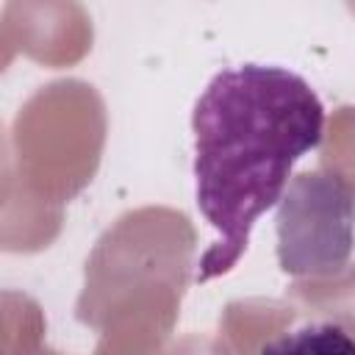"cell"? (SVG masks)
Returning <instances> with one entry per match:
<instances>
[{
	"label": "cell",
	"mask_w": 355,
	"mask_h": 355,
	"mask_svg": "<svg viewBox=\"0 0 355 355\" xmlns=\"http://www.w3.org/2000/svg\"><path fill=\"white\" fill-rule=\"evenodd\" d=\"M197 205L216 230L197 280L227 275L247 252L252 225L288 186L291 166L324 136L316 92L280 67L219 72L194 105Z\"/></svg>",
	"instance_id": "cell-1"
},
{
	"label": "cell",
	"mask_w": 355,
	"mask_h": 355,
	"mask_svg": "<svg viewBox=\"0 0 355 355\" xmlns=\"http://www.w3.org/2000/svg\"><path fill=\"white\" fill-rule=\"evenodd\" d=\"M197 233L183 211L144 205L122 214L86 261L78 322L103 338L97 352H150L169 338L191 277Z\"/></svg>",
	"instance_id": "cell-2"
},
{
	"label": "cell",
	"mask_w": 355,
	"mask_h": 355,
	"mask_svg": "<svg viewBox=\"0 0 355 355\" xmlns=\"http://www.w3.org/2000/svg\"><path fill=\"white\" fill-rule=\"evenodd\" d=\"M105 105L86 80L42 86L19 108L6 153V178L19 180V250L47 247L61 227V208L80 194L103 155Z\"/></svg>",
	"instance_id": "cell-3"
},
{
	"label": "cell",
	"mask_w": 355,
	"mask_h": 355,
	"mask_svg": "<svg viewBox=\"0 0 355 355\" xmlns=\"http://www.w3.org/2000/svg\"><path fill=\"white\" fill-rule=\"evenodd\" d=\"M355 244V191L327 169L300 172L277 200V261L294 277L341 272Z\"/></svg>",
	"instance_id": "cell-4"
},
{
	"label": "cell",
	"mask_w": 355,
	"mask_h": 355,
	"mask_svg": "<svg viewBox=\"0 0 355 355\" xmlns=\"http://www.w3.org/2000/svg\"><path fill=\"white\" fill-rule=\"evenodd\" d=\"M6 44L14 39L19 50L44 67L78 64L92 50V19L75 0H8Z\"/></svg>",
	"instance_id": "cell-5"
},
{
	"label": "cell",
	"mask_w": 355,
	"mask_h": 355,
	"mask_svg": "<svg viewBox=\"0 0 355 355\" xmlns=\"http://www.w3.org/2000/svg\"><path fill=\"white\" fill-rule=\"evenodd\" d=\"M297 308L324 316L355 341V266H344L330 277H305L288 288Z\"/></svg>",
	"instance_id": "cell-6"
},
{
	"label": "cell",
	"mask_w": 355,
	"mask_h": 355,
	"mask_svg": "<svg viewBox=\"0 0 355 355\" xmlns=\"http://www.w3.org/2000/svg\"><path fill=\"white\" fill-rule=\"evenodd\" d=\"M294 319V308L275 300H247L225 308L219 336L236 338L227 349H250V338L261 333H283Z\"/></svg>",
	"instance_id": "cell-7"
},
{
	"label": "cell",
	"mask_w": 355,
	"mask_h": 355,
	"mask_svg": "<svg viewBox=\"0 0 355 355\" xmlns=\"http://www.w3.org/2000/svg\"><path fill=\"white\" fill-rule=\"evenodd\" d=\"M322 169L355 191V108L349 105L338 108L330 119L327 144L322 147Z\"/></svg>",
	"instance_id": "cell-8"
},
{
	"label": "cell",
	"mask_w": 355,
	"mask_h": 355,
	"mask_svg": "<svg viewBox=\"0 0 355 355\" xmlns=\"http://www.w3.org/2000/svg\"><path fill=\"white\" fill-rule=\"evenodd\" d=\"M344 3H347V8H349V11L355 14V0H344Z\"/></svg>",
	"instance_id": "cell-9"
}]
</instances>
